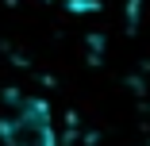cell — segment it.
I'll list each match as a JSON object with an SVG mask.
<instances>
[{"label":"cell","instance_id":"6da1fadb","mask_svg":"<svg viewBox=\"0 0 150 146\" xmlns=\"http://www.w3.org/2000/svg\"><path fill=\"white\" fill-rule=\"evenodd\" d=\"M0 142L4 146H58L50 104L39 96L16 100L12 111L0 119Z\"/></svg>","mask_w":150,"mask_h":146}]
</instances>
